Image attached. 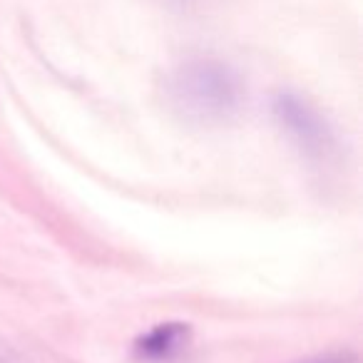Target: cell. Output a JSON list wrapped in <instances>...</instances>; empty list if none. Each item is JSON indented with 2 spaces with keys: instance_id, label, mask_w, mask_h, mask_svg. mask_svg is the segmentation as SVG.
<instances>
[{
  "instance_id": "6da1fadb",
  "label": "cell",
  "mask_w": 363,
  "mask_h": 363,
  "mask_svg": "<svg viewBox=\"0 0 363 363\" xmlns=\"http://www.w3.org/2000/svg\"><path fill=\"white\" fill-rule=\"evenodd\" d=\"M164 97L182 120L192 125H222L242 110L244 82L229 62L192 57L167 75Z\"/></svg>"
},
{
  "instance_id": "7a4b0ae2",
  "label": "cell",
  "mask_w": 363,
  "mask_h": 363,
  "mask_svg": "<svg viewBox=\"0 0 363 363\" xmlns=\"http://www.w3.org/2000/svg\"><path fill=\"white\" fill-rule=\"evenodd\" d=\"M272 112L277 122L291 135V140L301 147L306 155L323 157L333 145V135L326 120L294 92H279L272 102Z\"/></svg>"
},
{
  "instance_id": "3957f363",
  "label": "cell",
  "mask_w": 363,
  "mask_h": 363,
  "mask_svg": "<svg viewBox=\"0 0 363 363\" xmlns=\"http://www.w3.org/2000/svg\"><path fill=\"white\" fill-rule=\"evenodd\" d=\"M189 323L182 321H167L157 323L155 328H150L147 333H142L135 341V353L142 361H172L174 356H179L189 343Z\"/></svg>"
},
{
  "instance_id": "277c9868",
  "label": "cell",
  "mask_w": 363,
  "mask_h": 363,
  "mask_svg": "<svg viewBox=\"0 0 363 363\" xmlns=\"http://www.w3.org/2000/svg\"><path fill=\"white\" fill-rule=\"evenodd\" d=\"M353 353H331V356H318V358H308V361H298V363H353Z\"/></svg>"
}]
</instances>
